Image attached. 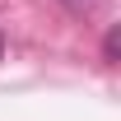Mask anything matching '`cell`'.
<instances>
[{
	"mask_svg": "<svg viewBox=\"0 0 121 121\" xmlns=\"http://www.w3.org/2000/svg\"><path fill=\"white\" fill-rule=\"evenodd\" d=\"M117 47H121L117 28H107V42H103V56H107V65H117Z\"/></svg>",
	"mask_w": 121,
	"mask_h": 121,
	"instance_id": "cell-1",
	"label": "cell"
},
{
	"mask_svg": "<svg viewBox=\"0 0 121 121\" xmlns=\"http://www.w3.org/2000/svg\"><path fill=\"white\" fill-rule=\"evenodd\" d=\"M65 5H70V14H89V9L98 5V0H65Z\"/></svg>",
	"mask_w": 121,
	"mask_h": 121,
	"instance_id": "cell-2",
	"label": "cell"
}]
</instances>
